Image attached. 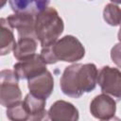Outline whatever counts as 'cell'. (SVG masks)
I'll return each mask as SVG.
<instances>
[{"label":"cell","mask_w":121,"mask_h":121,"mask_svg":"<svg viewBox=\"0 0 121 121\" xmlns=\"http://www.w3.org/2000/svg\"><path fill=\"white\" fill-rule=\"evenodd\" d=\"M113 4H121V0H111Z\"/></svg>","instance_id":"cell-19"},{"label":"cell","mask_w":121,"mask_h":121,"mask_svg":"<svg viewBox=\"0 0 121 121\" xmlns=\"http://www.w3.org/2000/svg\"><path fill=\"white\" fill-rule=\"evenodd\" d=\"M35 39L36 38L32 37L19 38L13 49L14 58L18 60H21L23 59H26L36 54L35 52L37 49V42Z\"/></svg>","instance_id":"cell-14"},{"label":"cell","mask_w":121,"mask_h":121,"mask_svg":"<svg viewBox=\"0 0 121 121\" xmlns=\"http://www.w3.org/2000/svg\"><path fill=\"white\" fill-rule=\"evenodd\" d=\"M111 58L114 64L121 68V42L113 45L111 50Z\"/></svg>","instance_id":"cell-17"},{"label":"cell","mask_w":121,"mask_h":121,"mask_svg":"<svg viewBox=\"0 0 121 121\" xmlns=\"http://www.w3.org/2000/svg\"><path fill=\"white\" fill-rule=\"evenodd\" d=\"M40 55L47 64H53L60 60L76 62L85 56V48L78 38L66 35L53 44L42 47Z\"/></svg>","instance_id":"cell-2"},{"label":"cell","mask_w":121,"mask_h":121,"mask_svg":"<svg viewBox=\"0 0 121 121\" xmlns=\"http://www.w3.org/2000/svg\"><path fill=\"white\" fill-rule=\"evenodd\" d=\"M27 87L30 94L42 97L48 98L54 89V78L52 74L45 70L44 72L27 79Z\"/></svg>","instance_id":"cell-9"},{"label":"cell","mask_w":121,"mask_h":121,"mask_svg":"<svg viewBox=\"0 0 121 121\" xmlns=\"http://www.w3.org/2000/svg\"><path fill=\"white\" fill-rule=\"evenodd\" d=\"M7 116L12 121H25L29 120V113L24 103L20 100L7 108Z\"/></svg>","instance_id":"cell-15"},{"label":"cell","mask_w":121,"mask_h":121,"mask_svg":"<svg viewBox=\"0 0 121 121\" xmlns=\"http://www.w3.org/2000/svg\"><path fill=\"white\" fill-rule=\"evenodd\" d=\"M46 64L41 55L34 54L16 62L13 65V70L19 79H29L47 70Z\"/></svg>","instance_id":"cell-6"},{"label":"cell","mask_w":121,"mask_h":121,"mask_svg":"<svg viewBox=\"0 0 121 121\" xmlns=\"http://www.w3.org/2000/svg\"><path fill=\"white\" fill-rule=\"evenodd\" d=\"M116 112V102L107 94H101L94 97L90 103L91 114L99 120L112 119Z\"/></svg>","instance_id":"cell-7"},{"label":"cell","mask_w":121,"mask_h":121,"mask_svg":"<svg viewBox=\"0 0 121 121\" xmlns=\"http://www.w3.org/2000/svg\"><path fill=\"white\" fill-rule=\"evenodd\" d=\"M9 26L15 28L19 38L35 36V15L26 12H15L7 17Z\"/></svg>","instance_id":"cell-8"},{"label":"cell","mask_w":121,"mask_h":121,"mask_svg":"<svg viewBox=\"0 0 121 121\" xmlns=\"http://www.w3.org/2000/svg\"><path fill=\"white\" fill-rule=\"evenodd\" d=\"M48 119L53 121H76L78 119V109L70 102L57 100L47 112Z\"/></svg>","instance_id":"cell-10"},{"label":"cell","mask_w":121,"mask_h":121,"mask_svg":"<svg viewBox=\"0 0 121 121\" xmlns=\"http://www.w3.org/2000/svg\"><path fill=\"white\" fill-rule=\"evenodd\" d=\"M24 103L29 113V120H43L47 113L45 110L46 99L38 97L32 94H27L24 99Z\"/></svg>","instance_id":"cell-12"},{"label":"cell","mask_w":121,"mask_h":121,"mask_svg":"<svg viewBox=\"0 0 121 121\" xmlns=\"http://www.w3.org/2000/svg\"><path fill=\"white\" fill-rule=\"evenodd\" d=\"M103 19L108 25H110L112 26H120V24H121V9L113 3L107 4L103 9Z\"/></svg>","instance_id":"cell-16"},{"label":"cell","mask_w":121,"mask_h":121,"mask_svg":"<svg viewBox=\"0 0 121 121\" xmlns=\"http://www.w3.org/2000/svg\"><path fill=\"white\" fill-rule=\"evenodd\" d=\"M50 0H9V4L14 12H26L38 14L47 8Z\"/></svg>","instance_id":"cell-11"},{"label":"cell","mask_w":121,"mask_h":121,"mask_svg":"<svg viewBox=\"0 0 121 121\" xmlns=\"http://www.w3.org/2000/svg\"><path fill=\"white\" fill-rule=\"evenodd\" d=\"M63 28V21L54 8L47 7L35 15V36L42 47L56 43Z\"/></svg>","instance_id":"cell-3"},{"label":"cell","mask_w":121,"mask_h":121,"mask_svg":"<svg viewBox=\"0 0 121 121\" xmlns=\"http://www.w3.org/2000/svg\"><path fill=\"white\" fill-rule=\"evenodd\" d=\"M97 83L102 93L117 101L121 100V71L111 66H103L97 75Z\"/></svg>","instance_id":"cell-5"},{"label":"cell","mask_w":121,"mask_h":121,"mask_svg":"<svg viewBox=\"0 0 121 121\" xmlns=\"http://www.w3.org/2000/svg\"><path fill=\"white\" fill-rule=\"evenodd\" d=\"M6 1H7V0H1V8H3V7H4V5H5Z\"/></svg>","instance_id":"cell-20"},{"label":"cell","mask_w":121,"mask_h":121,"mask_svg":"<svg viewBox=\"0 0 121 121\" xmlns=\"http://www.w3.org/2000/svg\"><path fill=\"white\" fill-rule=\"evenodd\" d=\"M19 78L14 70L4 69L0 72V103L8 108L22 98L18 84Z\"/></svg>","instance_id":"cell-4"},{"label":"cell","mask_w":121,"mask_h":121,"mask_svg":"<svg viewBox=\"0 0 121 121\" xmlns=\"http://www.w3.org/2000/svg\"><path fill=\"white\" fill-rule=\"evenodd\" d=\"M12 27L9 26L7 18L0 19V55L5 56L13 51L16 42Z\"/></svg>","instance_id":"cell-13"},{"label":"cell","mask_w":121,"mask_h":121,"mask_svg":"<svg viewBox=\"0 0 121 121\" xmlns=\"http://www.w3.org/2000/svg\"><path fill=\"white\" fill-rule=\"evenodd\" d=\"M117 37H118V40H119V42H121V24H120V27H119V30H118V34H117Z\"/></svg>","instance_id":"cell-18"},{"label":"cell","mask_w":121,"mask_h":121,"mask_svg":"<svg viewBox=\"0 0 121 121\" xmlns=\"http://www.w3.org/2000/svg\"><path fill=\"white\" fill-rule=\"evenodd\" d=\"M98 71L94 63H74L65 67L60 79L61 92L70 97L78 98L92 92L97 83Z\"/></svg>","instance_id":"cell-1"}]
</instances>
